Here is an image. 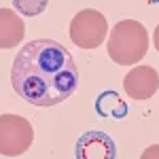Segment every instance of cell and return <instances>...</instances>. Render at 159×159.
<instances>
[{
    "label": "cell",
    "instance_id": "obj_1",
    "mask_svg": "<svg viewBox=\"0 0 159 159\" xmlns=\"http://www.w3.org/2000/svg\"><path fill=\"white\" fill-rule=\"evenodd\" d=\"M11 83L30 104L49 108L76 91L79 68L66 47L51 38L25 43L13 60Z\"/></svg>",
    "mask_w": 159,
    "mask_h": 159
},
{
    "label": "cell",
    "instance_id": "obj_2",
    "mask_svg": "<svg viewBox=\"0 0 159 159\" xmlns=\"http://www.w3.org/2000/svg\"><path fill=\"white\" fill-rule=\"evenodd\" d=\"M148 53L147 28L136 19H123L110 30L108 55L119 66H134Z\"/></svg>",
    "mask_w": 159,
    "mask_h": 159
},
{
    "label": "cell",
    "instance_id": "obj_3",
    "mask_svg": "<svg viewBox=\"0 0 159 159\" xmlns=\"http://www.w3.org/2000/svg\"><path fill=\"white\" fill-rule=\"evenodd\" d=\"M108 34L106 17L96 9H83L70 21V38L81 49H98Z\"/></svg>",
    "mask_w": 159,
    "mask_h": 159
},
{
    "label": "cell",
    "instance_id": "obj_4",
    "mask_svg": "<svg viewBox=\"0 0 159 159\" xmlns=\"http://www.w3.org/2000/svg\"><path fill=\"white\" fill-rule=\"evenodd\" d=\"M34 129L28 119L19 115H0V155L17 157L32 147Z\"/></svg>",
    "mask_w": 159,
    "mask_h": 159
},
{
    "label": "cell",
    "instance_id": "obj_5",
    "mask_svg": "<svg viewBox=\"0 0 159 159\" xmlns=\"http://www.w3.org/2000/svg\"><path fill=\"white\" fill-rule=\"evenodd\" d=\"M74 157L76 159H115L117 147L115 140L104 132H85L79 136L74 144Z\"/></svg>",
    "mask_w": 159,
    "mask_h": 159
},
{
    "label": "cell",
    "instance_id": "obj_6",
    "mask_svg": "<svg viewBox=\"0 0 159 159\" xmlns=\"http://www.w3.org/2000/svg\"><path fill=\"white\" fill-rule=\"evenodd\" d=\"M123 87L132 100H148L159 89V74L153 66H136L125 74Z\"/></svg>",
    "mask_w": 159,
    "mask_h": 159
},
{
    "label": "cell",
    "instance_id": "obj_7",
    "mask_svg": "<svg viewBox=\"0 0 159 159\" xmlns=\"http://www.w3.org/2000/svg\"><path fill=\"white\" fill-rule=\"evenodd\" d=\"M25 34L24 19L13 9H0V49L17 47Z\"/></svg>",
    "mask_w": 159,
    "mask_h": 159
},
{
    "label": "cell",
    "instance_id": "obj_8",
    "mask_svg": "<svg viewBox=\"0 0 159 159\" xmlns=\"http://www.w3.org/2000/svg\"><path fill=\"white\" fill-rule=\"evenodd\" d=\"M96 108L102 117H115V119H121L127 115V106H125V102L121 100L119 93H115V91H106V93H102L98 100H96Z\"/></svg>",
    "mask_w": 159,
    "mask_h": 159
},
{
    "label": "cell",
    "instance_id": "obj_9",
    "mask_svg": "<svg viewBox=\"0 0 159 159\" xmlns=\"http://www.w3.org/2000/svg\"><path fill=\"white\" fill-rule=\"evenodd\" d=\"M47 4H49V0H13L15 11L21 13L24 17H38L47 9Z\"/></svg>",
    "mask_w": 159,
    "mask_h": 159
},
{
    "label": "cell",
    "instance_id": "obj_10",
    "mask_svg": "<svg viewBox=\"0 0 159 159\" xmlns=\"http://www.w3.org/2000/svg\"><path fill=\"white\" fill-rule=\"evenodd\" d=\"M140 159H159V144H151V147L142 153Z\"/></svg>",
    "mask_w": 159,
    "mask_h": 159
},
{
    "label": "cell",
    "instance_id": "obj_11",
    "mask_svg": "<svg viewBox=\"0 0 159 159\" xmlns=\"http://www.w3.org/2000/svg\"><path fill=\"white\" fill-rule=\"evenodd\" d=\"M153 43H155V49L159 51V25L155 28V34H153Z\"/></svg>",
    "mask_w": 159,
    "mask_h": 159
}]
</instances>
